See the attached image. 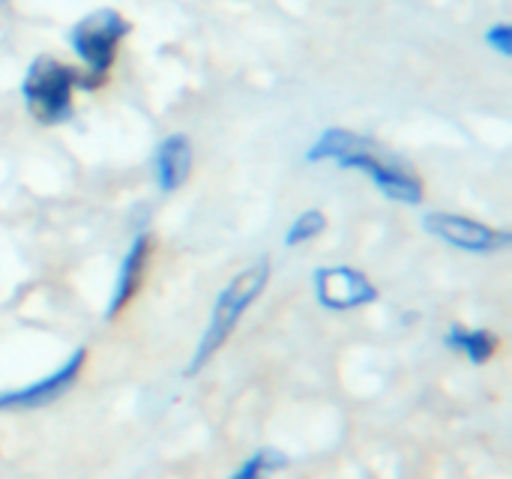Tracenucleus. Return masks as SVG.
<instances>
[{"label": "nucleus", "mask_w": 512, "mask_h": 479, "mask_svg": "<svg viewBox=\"0 0 512 479\" xmlns=\"http://www.w3.org/2000/svg\"><path fill=\"white\" fill-rule=\"evenodd\" d=\"M312 165H336L363 174L387 201L417 207L423 201V180L384 144L345 126H327L306 150Z\"/></svg>", "instance_id": "nucleus-1"}, {"label": "nucleus", "mask_w": 512, "mask_h": 479, "mask_svg": "<svg viewBox=\"0 0 512 479\" xmlns=\"http://www.w3.org/2000/svg\"><path fill=\"white\" fill-rule=\"evenodd\" d=\"M270 285V261L267 258H258L252 264H246L213 300V309H210V318H207V327L201 330L198 342H195V351L189 357V366H186V375H198L225 345L228 339L234 336V330L240 327L243 315L261 300L264 288Z\"/></svg>", "instance_id": "nucleus-2"}, {"label": "nucleus", "mask_w": 512, "mask_h": 479, "mask_svg": "<svg viewBox=\"0 0 512 479\" xmlns=\"http://www.w3.org/2000/svg\"><path fill=\"white\" fill-rule=\"evenodd\" d=\"M78 90H84L81 69L54 54L33 57L21 78L24 108L39 126H60L72 120Z\"/></svg>", "instance_id": "nucleus-3"}, {"label": "nucleus", "mask_w": 512, "mask_h": 479, "mask_svg": "<svg viewBox=\"0 0 512 479\" xmlns=\"http://www.w3.org/2000/svg\"><path fill=\"white\" fill-rule=\"evenodd\" d=\"M129 30H132V24L111 6L90 9L69 27L66 39H69L75 60L81 63L78 69L84 75V90H93L105 81Z\"/></svg>", "instance_id": "nucleus-4"}, {"label": "nucleus", "mask_w": 512, "mask_h": 479, "mask_svg": "<svg viewBox=\"0 0 512 479\" xmlns=\"http://www.w3.org/2000/svg\"><path fill=\"white\" fill-rule=\"evenodd\" d=\"M423 228L435 240L447 243L456 252H468V255H495V252H504L512 246V234L507 228L486 225L474 216H462V213H450V210L426 213Z\"/></svg>", "instance_id": "nucleus-5"}, {"label": "nucleus", "mask_w": 512, "mask_h": 479, "mask_svg": "<svg viewBox=\"0 0 512 479\" xmlns=\"http://www.w3.org/2000/svg\"><path fill=\"white\" fill-rule=\"evenodd\" d=\"M315 303L327 312H357L378 300V285L351 264H327L312 273Z\"/></svg>", "instance_id": "nucleus-6"}, {"label": "nucleus", "mask_w": 512, "mask_h": 479, "mask_svg": "<svg viewBox=\"0 0 512 479\" xmlns=\"http://www.w3.org/2000/svg\"><path fill=\"white\" fill-rule=\"evenodd\" d=\"M87 363V348H75L57 369L48 375L27 381L12 390H0V414H18V411H39L57 399H63L81 378Z\"/></svg>", "instance_id": "nucleus-7"}, {"label": "nucleus", "mask_w": 512, "mask_h": 479, "mask_svg": "<svg viewBox=\"0 0 512 479\" xmlns=\"http://www.w3.org/2000/svg\"><path fill=\"white\" fill-rule=\"evenodd\" d=\"M150 258H153V237L147 231H138L129 240V246H126V252H123V258L117 264L114 288H111V297H108V306H105L108 321H114L123 309H129V303L135 300V294H138V288H141V282L147 276Z\"/></svg>", "instance_id": "nucleus-8"}, {"label": "nucleus", "mask_w": 512, "mask_h": 479, "mask_svg": "<svg viewBox=\"0 0 512 479\" xmlns=\"http://www.w3.org/2000/svg\"><path fill=\"white\" fill-rule=\"evenodd\" d=\"M153 180L159 186V192L171 195L177 189H183L192 177V165H195V147L189 141V135L183 132H171L165 135L156 150H153Z\"/></svg>", "instance_id": "nucleus-9"}, {"label": "nucleus", "mask_w": 512, "mask_h": 479, "mask_svg": "<svg viewBox=\"0 0 512 479\" xmlns=\"http://www.w3.org/2000/svg\"><path fill=\"white\" fill-rule=\"evenodd\" d=\"M444 345L453 354L465 357L471 366H486L498 354V348H501V342H498V336L492 330H486V327H465V324H453L444 333Z\"/></svg>", "instance_id": "nucleus-10"}, {"label": "nucleus", "mask_w": 512, "mask_h": 479, "mask_svg": "<svg viewBox=\"0 0 512 479\" xmlns=\"http://www.w3.org/2000/svg\"><path fill=\"white\" fill-rule=\"evenodd\" d=\"M282 468H288V456L282 450L273 447H261L255 453H249L228 479H270L273 474H279Z\"/></svg>", "instance_id": "nucleus-11"}, {"label": "nucleus", "mask_w": 512, "mask_h": 479, "mask_svg": "<svg viewBox=\"0 0 512 479\" xmlns=\"http://www.w3.org/2000/svg\"><path fill=\"white\" fill-rule=\"evenodd\" d=\"M324 231H327V216H324V210L309 207V210H303V213H297V216L291 219V225H288V231H285V246H288V249L306 246V243L318 240Z\"/></svg>", "instance_id": "nucleus-12"}, {"label": "nucleus", "mask_w": 512, "mask_h": 479, "mask_svg": "<svg viewBox=\"0 0 512 479\" xmlns=\"http://www.w3.org/2000/svg\"><path fill=\"white\" fill-rule=\"evenodd\" d=\"M486 45L498 54V57H504V60H510L512 57V24L510 21H495L489 30H486Z\"/></svg>", "instance_id": "nucleus-13"}]
</instances>
